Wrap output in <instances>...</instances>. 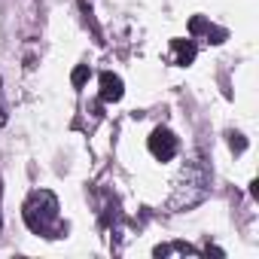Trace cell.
<instances>
[{
  "instance_id": "1",
  "label": "cell",
  "mask_w": 259,
  "mask_h": 259,
  "mask_svg": "<svg viewBox=\"0 0 259 259\" xmlns=\"http://www.w3.org/2000/svg\"><path fill=\"white\" fill-rule=\"evenodd\" d=\"M25 226L34 232V235H43V238H58L64 232L61 226V213H58V198L49 192V189H34L25 201Z\"/></svg>"
},
{
  "instance_id": "2",
  "label": "cell",
  "mask_w": 259,
  "mask_h": 259,
  "mask_svg": "<svg viewBox=\"0 0 259 259\" xmlns=\"http://www.w3.org/2000/svg\"><path fill=\"white\" fill-rule=\"evenodd\" d=\"M210 192V171L201 159H192L186 162L180 180H177V189H174V198H171V207L174 210H183V207H195L198 201H204Z\"/></svg>"
},
{
  "instance_id": "3",
  "label": "cell",
  "mask_w": 259,
  "mask_h": 259,
  "mask_svg": "<svg viewBox=\"0 0 259 259\" xmlns=\"http://www.w3.org/2000/svg\"><path fill=\"white\" fill-rule=\"evenodd\" d=\"M177 138L168 132V128H156L153 132V138H150V153L159 159V162H168V159H174L177 156Z\"/></svg>"
},
{
  "instance_id": "4",
  "label": "cell",
  "mask_w": 259,
  "mask_h": 259,
  "mask_svg": "<svg viewBox=\"0 0 259 259\" xmlns=\"http://www.w3.org/2000/svg\"><path fill=\"white\" fill-rule=\"evenodd\" d=\"M122 95H125L122 76H116L113 70H104V73H101V101L116 104V101H122Z\"/></svg>"
},
{
  "instance_id": "5",
  "label": "cell",
  "mask_w": 259,
  "mask_h": 259,
  "mask_svg": "<svg viewBox=\"0 0 259 259\" xmlns=\"http://www.w3.org/2000/svg\"><path fill=\"white\" fill-rule=\"evenodd\" d=\"M171 49H174V64H192L195 61V52H198V46L192 43V40H171Z\"/></svg>"
},
{
  "instance_id": "6",
  "label": "cell",
  "mask_w": 259,
  "mask_h": 259,
  "mask_svg": "<svg viewBox=\"0 0 259 259\" xmlns=\"http://www.w3.org/2000/svg\"><path fill=\"white\" fill-rule=\"evenodd\" d=\"M189 31H192V34H204V37H213L210 43H223V40H226V31H223V28H213V25H210L207 19H201V16H195V19L189 22Z\"/></svg>"
},
{
  "instance_id": "7",
  "label": "cell",
  "mask_w": 259,
  "mask_h": 259,
  "mask_svg": "<svg viewBox=\"0 0 259 259\" xmlns=\"http://www.w3.org/2000/svg\"><path fill=\"white\" fill-rule=\"evenodd\" d=\"M156 256H171V253H183V256H195L198 250L195 247H189V244H183V241H174V244H159L156 250H153Z\"/></svg>"
},
{
  "instance_id": "8",
  "label": "cell",
  "mask_w": 259,
  "mask_h": 259,
  "mask_svg": "<svg viewBox=\"0 0 259 259\" xmlns=\"http://www.w3.org/2000/svg\"><path fill=\"white\" fill-rule=\"evenodd\" d=\"M89 73H92V70H89V64H79V67L73 70V76H70V79H73V85L79 89V85H82V82L89 79Z\"/></svg>"
},
{
  "instance_id": "9",
  "label": "cell",
  "mask_w": 259,
  "mask_h": 259,
  "mask_svg": "<svg viewBox=\"0 0 259 259\" xmlns=\"http://www.w3.org/2000/svg\"><path fill=\"white\" fill-rule=\"evenodd\" d=\"M229 144H232V150H235V153H244V150H247L244 135H229Z\"/></svg>"
}]
</instances>
